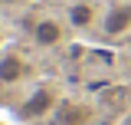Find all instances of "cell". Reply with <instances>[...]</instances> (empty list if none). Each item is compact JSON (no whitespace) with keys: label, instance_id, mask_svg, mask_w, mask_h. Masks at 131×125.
Wrapping results in <instances>:
<instances>
[{"label":"cell","instance_id":"6da1fadb","mask_svg":"<svg viewBox=\"0 0 131 125\" xmlns=\"http://www.w3.org/2000/svg\"><path fill=\"white\" fill-rule=\"evenodd\" d=\"M62 36H66V30L56 16H39L33 23V43L36 46H59Z\"/></svg>","mask_w":131,"mask_h":125},{"label":"cell","instance_id":"7a4b0ae2","mask_svg":"<svg viewBox=\"0 0 131 125\" xmlns=\"http://www.w3.org/2000/svg\"><path fill=\"white\" fill-rule=\"evenodd\" d=\"M131 30V3H115L102 20V33L105 36H121Z\"/></svg>","mask_w":131,"mask_h":125},{"label":"cell","instance_id":"3957f363","mask_svg":"<svg viewBox=\"0 0 131 125\" xmlns=\"http://www.w3.org/2000/svg\"><path fill=\"white\" fill-rule=\"evenodd\" d=\"M52 102H56V99H52L49 89H36V92L26 99V105L20 109V115H23V119H43V115L52 109Z\"/></svg>","mask_w":131,"mask_h":125},{"label":"cell","instance_id":"277c9868","mask_svg":"<svg viewBox=\"0 0 131 125\" xmlns=\"http://www.w3.org/2000/svg\"><path fill=\"white\" fill-rule=\"evenodd\" d=\"M69 23H72L75 30H89V26L95 23V7H92L89 0H75V3L69 7Z\"/></svg>","mask_w":131,"mask_h":125},{"label":"cell","instance_id":"5b68a950","mask_svg":"<svg viewBox=\"0 0 131 125\" xmlns=\"http://www.w3.org/2000/svg\"><path fill=\"white\" fill-rule=\"evenodd\" d=\"M20 76H23V59L16 53L0 56V82H16Z\"/></svg>","mask_w":131,"mask_h":125},{"label":"cell","instance_id":"8992f818","mask_svg":"<svg viewBox=\"0 0 131 125\" xmlns=\"http://www.w3.org/2000/svg\"><path fill=\"white\" fill-rule=\"evenodd\" d=\"M56 122H59V125H85V122H89V112L75 109V105H62L59 115H56Z\"/></svg>","mask_w":131,"mask_h":125},{"label":"cell","instance_id":"52a82bcc","mask_svg":"<svg viewBox=\"0 0 131 125\" xmlns=\"http://www.w3.org/2000/svg\"><path fill=\"white\" fill-rule=\"evenodd\" d=\"M128 56H131V49H128Z\"/></svg>","mask_w":131,"mask_h":125}]
</instances>
